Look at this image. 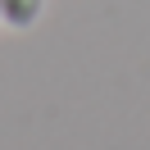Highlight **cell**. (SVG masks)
Here are the masks:
<instances>
[{"label": "cell", "mask_w": 150, "mask_h": 150, "mask_svg": "<svg viewBox=\"0 0 150 150\" xmlns=\"http://www.w3.org/2000/svg\"><path fill=\"white\" fill-rule=\"evenodd\" d=\"M41 9H46V0H0V23L14 32H28L41 18Z\"/></svg>", "instance_id": "obj_1"}]
</instances>
